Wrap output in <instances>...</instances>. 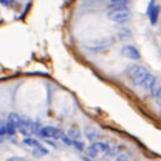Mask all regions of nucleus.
<instances>
[{"instance_id":"nucleus-7","label":"nucleus","mask_w":161,"mask_h":161,"mask_svg":"<svg viewBox=\"0 0 161 161\" xmlns=\"http://www.w3.org/2000/svg\"><path fill=\"white\" fill-rule=\"evenodd\" d=\"M86 136L88 138V139H94V138H99V133L94 129V128H92V126H88L87 129H86Z\"/></svg>"},{"instance_id":"nucleus-6","label":"nucleus","mask_w":161,"mask_h":161,"mask_svg":"<svg viewBox=\"0 0 161 161\" xmlns=\"http://www.w3.org/2000/svg\"><path fill=\"white\" fill-rule=\"evenodd\" d=\"M8 122L11 123L15 128H18V126H21V124H22V119H21L18 114L11 113V114L9 115V118H8Z\"/></svg>"},{"instance_id":"nucleus-4","label":"nucleus","mask_w":161,"mask_h":161,"mask_svg":"<svg viewBox=\"0 0 161 161\" xmlns=\"http://www.w3.org/2000/svg\"><path fill=\"white\" fill-rule=\"evenodd\" d=\"M146 14L149 15V19H150L151 25H155V24L157 22V18H159V6L155 5L154 0H150L149 6H147V10H146Z\"/></svg>"},{"instance_id":"nucleus-12","label":"nucleus","mask_w":161,"mask_h":161,"mask_svg":"<svg viewBox=\"0 0 161 161\" xmlns=\"http://www.w3.org/2000/svg\"><path fill=\"white\" fill-rule=\"evenodd\" d=\"M0 4L4 6H11L14 4V0H0Z\"/></svg>"},{"instance_id":"nucleus-11","label":"nucleus","mask_w":161,"mask_h":161,"mask_svg":"<svg viewBox=\"0 0 161 161\" xmlns=\"http://www.w3.org/2000/svg\"><path fill=\"white\" fill-rule=\"evenodd\" d=\"M35 149H36L35 150V155H45V154H47V150L45 149L42 145H37Z\"/></svg>"},{"instance_id":"nucleus-5","label":"nucleus","mask_w":161,"mask_h":161,"mask_svg":"<svg viewBox=\"0 0 161 161\" xmlns=\"http://www.w3.org/2000/svg\"><path fill=\"white\" fill-rule=\"evenodd\" d=\"M122 52L125 55V57L128 58H131V60H139L140 58V52L138 51L136 47H134V46H130V45H126L123 47Z\"/></svg>"},{"instance_id":"nucleus-3","label":"nucleus","mask_w":161,"mask_h":161,"mask_svg":"<svg viewBox=\"0 0 161 161\" xmlns=\"http://www.w3.org/2000/svg\"><path fill=\"white\" fill-rule=\"evenodd\" d=\"M37 134L41 138L47 139H60L62 135V131L55 126H42L40 130H37Z\"/></svg>"},{"instance_id":"nucleus-8","label":"nucleus","mask_w":161,"mask_h":161,"mask_svg":"<svg viewBox=\"0 0 161 161\" xmlns=\"http://www.w3.org/2000/svg\"><path fill=\"white\" fill-rule=\"evenodd\" d=\"M67 136H70L71 139H79L80 138V131L77 128H71L68 130V133H67Z\"/></svg>"},{"instance_id":"nucleus-9","label":"nucleus","mask_w":161,"mask_h":161,"mask_svg":"<svg viewBox=\"0 0 161 161\" xmlns=\"http://www.w3.org/2000/svg\"><path fill=\"white\" fill-rule=\"evenodd\" d=\"M24 144H26L28 146H31V147H36L37 145H40V143L36 139H32V138H26V139H24Z\"/></svg>"},{"instance_id":"nucleus-10","label":"nucleus","mask_w":161,"mask_h":161,"mask_svg":"<svg viewBox=\"0 0 161 161\" xmlns=\"http://www.w3.org/2000/svg\"><path fill=\"white\" fill-rule=\"evenodd\" d=\"M71 146H73L74 149H77L78 151H82V150H84V145H83V143L82 141H77V140H72V145Z\"/></svg>"},{"instance_id":"nucleus-2","label":"nucleus","mask_w":161,"mask_h":161,"mask_svg":"<svg viewBox=\"0 0 161 161\" xmlns=\"http://www.w3.org/2000/svg\"><path fill=\"white\" fill-rule=\"evenodd\" d=\"M108 19L117 24H125L130 19V11L126 6H112L108 11Z\"/></svg>"},{"instance_id":"nucleus-1","label":"nucleus","mask_w":161,"mask_h":161,"mask_svg":"<svg viewBox=\"0 0 161 161\" xmlns=\"http://www.w3.org/2000/svg\"><path fill=\"white\" fill-rule=\"evenodd\" d=\"M126 72L131 79L133 84L139 87V88L151 90L156 86V77L153 76L149 71L141 66L133 64L129 67Z\"/></svg>"},{"instance_id":"nucleus-13","label":"nucleus","mask_w":161,"mask_h":161,"mask_svg":"<svg viewBox=\"0 0 161 161\" xmlns=\"http://www.w3.org/2000/svg\"><path fill=\"white\" fill-rule=\"evenodd\" d=\"M110 2H113V3H117V2H120V0H110Z\"/></svg>"}]
</instances>
